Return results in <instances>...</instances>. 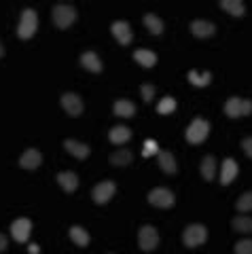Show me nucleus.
Wrapping results in <instances>:
<instances>
[{
  "instance_id": "nucleus-1",
  "label": "nucleus",
  "mask_w": 252,
  "mask_h": 254,
  "mask_svg": "<svg viewBox=\"0 0 252 254\" xmlns=\"http://www.w3.org/2000/svg\"><path fill=\"white\" fill-rule=\"evenodd\" d=\"M38 30V15L34 9H23L21 17H19V26H17V36L23 38V41H28V38H32Z\"/></svg>"
},
{
  "instance_id": "nucleus-2",
  "label": "nucleus",
  "mask_w": 252,
  "mask_h": 254,
  "mask_svg": "<svg viewBox=\"0 0 252 254\" xmlns=\"http://www.w3.org/2000/svg\"><path fill=\"white\" fill-rule=\"evenodd\" d=\"M74 19H76V11H74L72 4L60 2V4L53 6V23L60 30H68L74 23Z\"/></svg>"
},
{
  "instance_id": "nucleus-3",
  "label": "nucleus",
  "mask_w": 252,
  "mask_h": 254,
  "mask_svg": "<svg viewBox=\"0 0 252 254\" xmlns=\"http://www.w3.org/2000/svg\"><path fill=\"white\" fill-rule=\"evenodd\" d=\"M208 240V229L203 225H189L183 233V242L187 244V248H197Z\"/></svg>"
},
{
  "instance_id": "nucleus-4",
  "label": "nucleus",
  "mask_w": 252,
  "mask_h": 254,
  "mask_svg": "<svg viewBox=\"0 0 252 254\" xmlns=\"http://www.w3.org/2000/svg\"><path fill=\"white\" fill-rule=\"evenodd\" d=\"M208 133H210V123L203 121V119H195L187 129V140L191 142V144H201V142L208 138Z\"/></svg>"
},
{
  "instance_id": "nucleus-5",
  "label": "nucleus",
  "mask_w": 252,
  "mask_h": 254,
  "mask_svg": "<svg viewBox=\"0 0 252 254\" xmlns=\"http://www.w3.org/2000/svg\"><path fill=\"white\" fill-rule=\"evenodd\" d=\"M138 244L144 252H153L159 246V233H157V229L153 225H144L138 231Z\"/></svg>"
},
{
  "instance_id": "nucleus-6",
  "label": "nucleus",
  "mask_w": 252,
  "mask_h": 254,
  "mask_svg": "<svg viewBox=\"0 0 252 254\" xmlns=\"http://www.w3.org/2000/svg\"><path fill=\"white\" fill-rule=\"evenodd\" d=\"M174 193L168 189H163V187H157L153 189L151 193H148V203H153L157 205V208H172L174 205Z\"/></svg>"
},
{
  "instance_id": "nucleus-7",
  "label": "nucleus",
  "mask_w": 252,
  "mask_h": 254,
  "mask_svg": "<svg viewBox=\"0 0 252 254\" xmlns=\"http://www.w3.org/2000/svg\"><path fill=\"white\" fill-rule=\"evenodd\" d=\"M115 190H117L115 182L104 180V182H100V185H96V189H93L91 197H93V201L102 205V203H108V201H110V197L115 195Z\"/></svg>"
},
{
  "instance_id": "nucleus-8",
  "label": "nucleus",
  "mask_w": 252,
  "mask_h": 254,
  "mask_svg": "<svg viewBox=\"0 0 252 254\" xmlns=\"http://www.w3.org/2000/svg\"><path fill=\"white\" fill-rule=\"evenodd\" d=\"M30 231H32V222H30L28 218H17L11 225V235H13L15 242H21V244L28 242Z\"/></svg>"
},
{
  "instance_id": "nucleus-9",
  "label": "nucleus",
  "mask_w": 252,
  "mask_h": 254,
  "mask_svg": "<svg viewBox=\"0 0 252 254\" xmlns=\"http://www.w3.org/2000/svg\"><path fill=\"white\" fill-rule=\"evenodd\" d=\"M62 106L70 117H78L83 113V100L76 93H64L62 95Z\"/></svg>"
},
{
  "instance_id": "nucleus-10",
  "label": "nucleus",
  "mask_w": 252,
  "mask_h": 254,
  "mask_svg": "<svg viewBox=\"0 0 252 254\" xmlns=\"http://www.w3.org/2000/svg\"><path fill=\"white\" fill-rule=\"evenodd\" d=\"M110 30H113V36L119 41V45H129L131 43V28L127 21H115L113 26H110Z\"/></svg>"
},
{
  "instance_id": "nucleus-11",
  "label": "nucleus",
  "mask_w": 252,
  "mask_h": 254,
  "mask_svg": "<svg viewBox=\"0 0 252 254\" xmlns=\"http://www.w3.org/2000/svg\"><path fill=\"white\" fill-rule=\"evenodd\" d=\"M41 163H43V155L38 153L36 148H28L26 153L19 157V165L23 170H36Z\"/></svg>"
},
{
  "instance_id": "nucleus-12",
  "label": "nucleus",
  "mask_w": 252,
  "mask_h": 254,
  "mask_svg": "<svg viewBox=\"0 0 252 254\" xmlns=\"http://www.w3.org/2000/svg\"><path fill=\"white\" fill-rule=\"evenodd\" d=\"M235 176H238V163H235L233 159H225L223 168H220V185L223 187L231 185Z\"/></svg>"
},
{
  "instance_id": "nucleus-13",
  "label": "nucleus",
  "mask_w": 252,
  "mask_h": 254,
  "mask_svg": "<svg viewBox=\"0 0 252 254\" xmlns=\"http://www.w3.org/2000/svg\"><path fill=\"white\" fill-rule=\"evenodd\" d=\"M191 32L197 38H210L216 32V26L210 21H203V19H195V21H191Z\"/></svg>"
},
{
  "instance_id": "nucleus-14",
  "label": "nucleus",
  "mask_w": 252,
  "mask_h": 254,
  "mask_svg": "<svg viewBox=\"0 0 252 254\" xmlns=\"http://www.w3.org/2000/svg\"><path fill=\"white\" fill-rule=\"evenodd\" d=\"M64 146H66L68 153L74 155L76 159H87L89 153H91V148L87 144H83V142H78V140H66Z\"/></svg>"
},
{
  "instance_id": "nucleus-15",
  "label": "nucleus",
  "mask_w": 252,
  "mask_h": 254,
  "mask_svg": "<svg viewBox=\"0 0 252 254\" xmlns=\"http://www.w3.org/2000/svg\"><path fill=\"white\" fill-rule=\"evenodd\" d=\"M58 182L60 187L66 190V193H74L76 187H78V176L74 172H60L58 174Z\"/></svg>"
},
{
  "instance_id": "nucleus-16",
  "label": "nucleus",
  "mask_w": 252,
  "mask_h": 254,
  "mask_svg": "<svg viewBox=\"0 0 252 254\" xmlns=\"http://www.w3.org/2000/svg\"><path fill=\"white\" fill-rule=\"evenodd\" d=\"M108 138H110L113 144H125V142H129V138H131V129L125 127V125H117V127L110 129Z\"/></svg>"
},
{
  "instance_id": "nucleus-17",
  "label": "nucleus",
  "mask_w": 252,
  "mask_h": 254,
  "mask_svg": "<svg viewBox=\"0 0 252 254\" xmlns=\"http://www.w3.org/2000/svg\"><path fill=\"white\" fill-rule=\"evenodd\" d=\"M81 66L87 68L89 72H102V62L93 51H85L81 55Z\"/></svg>"
},
{
  "instance_id": "nucleus-18",
  "label": "nucleus",
  "mask_w": 252,
  "mask_h": 254,
  "mask_svg": "<svg viewBox=\"0 0 252 254\" xmlns=\"http://www.w3.org/2000/svg\"><path fill=\"white\" fill-rule=\"evenodd\" d=\"M157 159H159V165L165 174H176V161H174V155L170 153V150H159L157 153Z\"/></svg>"
},
{
  "instance_id": "nucleus-19",
  "label": "nucleus",
  "mask_w": 252,
  "mask_h": 254,
  "mask_svg": "<svg viewBox=\"0 0 252 254\" xmlns=\"http://www.w3.org/2000/svg\"><path fill=\"white\" fill-rule=\"evenodd\" d=\"M133 60H136L140 66H144V68H153L157 64V55L153 51H148V49H138L136 53H133Z\"/></svg>"
},
{
  "instance_id": "nucleus-20",
  "label": "nucleus",
  "mask_w": 252,
  "mask_h": 254,
  "mask_svg": "<svg viewBox=\"0 0 252 254\" xmlns=\"http://www.w3.org/2000/svg\"><path fill=\"white\" fill-rule=\"evenodd\" d=\"M131 159H133L131 150L121 148V150H117V153L110 155V163L117 165V168H125V165H129V163H131Z\"/></svg>"
},
{
  "instance_id": "nucleus-21",
  "label": "nucleus",
  "mask_w": 252,
  "mask_h": 254,
  "mask_svg": "<svg viewBox=\"0 0 252 254\" xmlns=\"http://www.w3.org/2000/svg\"><path fill=\"white\" fill-rule=\"evenodd\" d=\"M220 9H225L227 13L235 15V17H242L244 13H246V6L240 0H220Z\"/></svg>"
},
{
  "instance_id": "nucleus-22",
  "label": "nucleus",
  "mask_w": 252,
  "mask_h": 254,
  "mask_svg": "<svg viewBox=\"0 0 252 254\" xmlns=\"http://www.w3.org/2000/svg\"><path fill=\"white\" fill-rule=\"evenodd\" d=\"M113 110H115L117 117L129 119V117H133V113H136V106H133L129 100H119V102H115V108Z\"/></svg>"
},
{
  "instance_id": "nucleus-23",
  "label": "nucleus",
  "mask_w": 252,
  "mask_h": 254,
  "mask_svg": "<svg viewBox=\"0 0 252 254\" xmlns=\"http://www.w3.org/2000/svg\"><path fill=\"white\" fill-rule=\"evenodd\" d=\"M70 240H72L76 246H81V248H85V246L89 244V233L85 231L83 227L74 225V227H70Z\"/></svg>"
},
{
  "instance_id": "nucleus-24",
  "label": "nucleus",
  "mask_w": 252,
  "mask_h": 254,
  "mask_svg": "<svg viewBox=\"0 0 252 254\" xmlns=\"http://www.w3.org/2000/svg\"><path fill=\"white\" fill-rule=\"evenodd\" d=\"M201 174L206 180H214V174H216V159L212 155H206L201 161Z\"/></svg>"
},
{
  "instance_id": "nucleus-25",
  "label": "nucleus",
  "mask_w": 252,
  "mask_h": 254,
  "mask_svg": "<svg viewBox=\"0 0 252 254\" xmlns=\"http://www.w3.org/2000/svg\"><path fill=\"white\" fill-rule=\"evenodd\" d=\"M144 26L148 28L151 34H161V32H163V21L157 17V15H153V13L144 15Z\"/></svg>"
},
{
  "instance_id": "nucleus-26",
  "label": "nucleus",
  "mask_w": 252,
  "mask_h": 254,
  "mask_svg": "<svg viewBox=\"0 0 252 254\" xmlns=\"http://www.w3.org/2000/svg\"><path fill=\"white\" fill-rule=\"evenodd\" d=\"M225 113H227V117H231V119L242 117V100L240 98H229L227 100V104H225Z\"/></svg>"
},
{
  "instance_id": "nucleus-27",
  "label": "nucleus",
  "mask_w": 252,
  "mask_h": 254,
  "mask_svg": "<svg viewBox=\"0 0 252 254\" xmlns=\"http://www.w3.org/2000/svg\"><path fill=\"white\" fill-rule=\"evenodd\" d=\"M231 227L238 233H252V218L250 216H238V218H233Z\"/></svg>"
},
{
  "instance_id": "nucleus-28",
  "label": "nucleus",
  "mask_w": 252,
  "mask_h": 254,
  "mask_svg": "<svg viewBox=\"0 0 252 254\" xmlns=\"http://www.w3.org/2000/svg\"><path fill=\"white\" fill-rule=\"evenodd\" d=\"M210 78H212V74H210V72L197 74L195 70H191V72H189V81H191L195 87H206V85H210Z\"/></svg>"
},
{
  "instance_id": "nucleus-29",
  "label": "nucleus",
  "mask_w": 252,
  "mask_h": 254,
  "mask_svg": "<svg viewBox=\"0 0 252 254\" xmlns=\"http://www.w3.org/2000/svg\"><path fill=\"white\" fill-rule=\"evenodd\" d=\"M176 110V100L174 98H163L159 104H157V113L159 115H170Z\"/></svg>"
},
{
  "instance_id": "nucleus-30",
  "label": "nucleus",
  "mask_w": 252,
  "mask_h": 254,
  "mask_svg": "<svg viewBox=\"0 0 252 254\" xmlns=\"http://www.w3.org/2000/svg\"><path fill=\"white\" fill-rule=\"evenodd\" d=\"M238 210L240 212H250L252 210V190H246L238 199Z\"/></svg>"
},
{
  "instance_id": "nucleus-31",
  "label": "nucleus",
  "mask_w": 252,
  "mask_h": 254,
  "mask_svg": "<svg viewBox=\"0 0 252 254\" xmlns=\"http://www.w3.org/2000/svg\"><path fill=\"white\" fill-rule=\"evenodd\" d=\"M235 254H252V240H242L235 244Z\"/></svg>"
},
{
  "instance_id": "nucleus-32",
  "label": "nucleus",
  "mask_w": 252,
  "mask_h": 254,
  "mask_svg": "<svg viewBox=\"0 0 252 254\" xmlns=\"http://www.w3.org/2000/svg\"><path fill=\"white\" fill-rule=\"evenodd\" d=\"M140 93H142V100L144 102H151L153 95H155V87L153 85H142V87H140Z\"/></svg>"
},
{
  "instance_id": "nucleus-33",
  "label": "nucleus",
  "mask_w": 252,
  "mask_h": 254,
  "mask_svg": "<svg viewBox=\"0 0 252 254\" xmlns=\"http://www.w3.org/2000/svg\"><path fill=\"white\" fill-rule=\"evenodd\" d=\"M151 153H159V150H157L155 140H146V142H144V157H148Z\"/></svg>"
},
{
  "instance_id": "nucleus-34",
  "label": "nucleus",
  "mask_w": 252,
  "mask_h": 254,
  "mask_svg": "<svg viewBox=\"0 0 252 254\" xmlns=\"http://www.w3.org/2000/svg\"><path fill=\"white\" fill-rule=\"evenodd\" d=\"M242 148H244V153H246V155L252 159V136L242 140Z\"/></svg>"
},
{
  "instance_id": "nucleus-35",
  "label": "nucleus",
  "mask_w": 252,
  "mask_h": 254,
  "mask_svg": "<svg viewBox=\"0 0 252 254\" xmlns=\"http://www.w3.org/2000/svg\"><path fill=\"white\" fill-rule=\"evenodd\" d=\"M252 113V102L250 100H242V117H246Z\"/></svg>"
},
{
  "instance_id": "nucleus-36",
  "label": "nucleus",
  "mask_w": 252,
  "mask_h": 254,
  "mask_svg": "<svg viewBox=\"0 0 252 254\" xmlns=\"http://www.w3.org/2000/svg\"><path fill=\"white\" fill-rule=\"evenodd\" d=\"M6 246H9V240H6V235L0 233V252H4V250H6Z\"/></svg>"
},
{
  "instance_id": "nucleus-37",
  "label": "nucleus",
  "mask_w": 252,
  "mask_h": 254,
  "mask_svg": "<svg viewBox=\"0 0 252 254\" xmlns=\"http://www.w3.org/2000/svg\"><path fill=\"white\" fill-rule=\"evenodd\" d=\"M28 250H30V254H38V246H36V244H32Z\"/></svg>"
},
{
  "instance_id": "nucleus-38",
  "label": "nucleus",
  "mask_w": 252,
  "mask_h": 254,
  "mask_svg": "<svg viewBox=\"0 0 252 254\" xmlns=\"http://www.w3.org/2000/svg\"><path fill=\"white\" fill-rule=\"evenodd\" d=\"M0 58H4V47H2V43H0Z\"/></svg>"
}]
</instances>
